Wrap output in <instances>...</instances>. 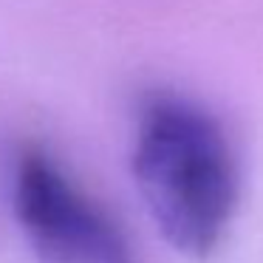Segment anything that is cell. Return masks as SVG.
I'll list each match as a JSON object with an SVG mask.
<instances>
[{
	"instance_id": "1",
	"label": "cell",
	"mask_w": 263,
	"mask_h": 263,
	"mask_svg": "<svg viewBox=\"0 0 263 263\" xmlns=\"http://www.w3.org/2000/svg\"><path fill=\"white\" fill-rule=\"evenodd\" d=\"M133 176L161 238L187 257L218 249L238 201V173L215 116L187 97L150 93L136 119Z\"/></svg>"
},
{
	"instance_id": "2",
	"label": "cell",
	"mask_w": 263,
	"mask_h": 263,
	"mask_svg": "<svg viewBox=\"0 0 263 263\" xmlns=\"http://www.w3.org/2000/svg\"><path fill=\"white\" fill-rule=\"evenodd\" d=\"M12 198L40 263H136L119 223L40 147L17 156Z\"/></svg>"
}]
</instances>
